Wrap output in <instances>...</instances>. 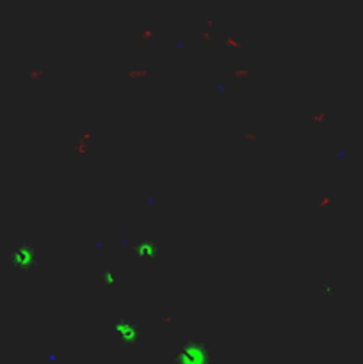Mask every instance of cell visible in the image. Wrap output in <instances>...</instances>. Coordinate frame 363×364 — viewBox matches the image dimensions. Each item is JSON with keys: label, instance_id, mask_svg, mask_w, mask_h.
Masks as SVG:
<instances>
[{"label": "cell", "instance_id": "obj_1", "mask_svg": "<svg viewBox=\"0 0 363 364\" xmlns=\"http://www.w3.org/2000/svg\"><path fill=\"white\" fill-rule=\"evenodd\" d=\"M9 263L18 274L31 272L38 263V252L31 243H18L9 252Z\"/></svg>", "mask_w": 363, "mask_h": 364}]
</instances>
